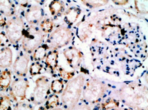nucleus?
Returning a JSON list of instances; mask_svg holds the SVG:
<instances>
[{"mask_svg":"<svg viewBox=\"0 0 148 110\" xmlns=\"http://www.w3.org/2000/svg\"><path fill=\"white\" fill-rule=\"evenodd\" d=\"M120 99L134 110H147V88L138 83H131L119 90Z\"/></svg>","mask_w":148,"mask_h":110,"instance_id":"1","label":"nucleus"},{"mask_svg":"<svg viewBox=\"0 0 148 110\" xmlns=\"http://www.w3.org/2000/svg\"><path fill=\"white\" fill-rule=\"evenodd\" d=\"M85 83L84 74L77 75L69 80L60 97V105L64 110H73L79 102Z\"/></svg>","mask_w":148,"mask_h":110,"instance_id":"2","label":"nucleus"},{"mask_svg":"<svg viewBox=\"0 0 148 110\" xmlns=\"http://www.w3.org/2000/svg\"><path fill=\"white\" fill-rule=\"evenodd\" d=\"M107 86L96 78H91L85 82L82 90L83 101L89 105H95L102 100L107 92Z\"/></svg>","mask_w":148,"mask_h":110,"instance_id":"3","label":"nucleus"},{"mask_svg":"<svg viewBox=\"0 0 148 110\" xmlns=\"http://www.w3.org/2000/svg\"><path fill=\"white\" fill-rule=\"evenodd\" d=\"M45 35L39 25H29L25 27L22 40V47L25 53L30 55L40 46Z\"/></svg>","mask_w":148,"mask_h":110,"instance_id":"4","label":"nucleus"},{"mask_svg":"<svg viewBox=\"0 0 148 110\" xmlns=\"http://www.w3.org/2000/svg\"><path fill=\"white\" fill-rule=\"evenodd\" d=\"M25 29V22L23 17L20 15H15L7 20L5 26V33L10 43L15 45L22 41Z\"/></svg>","mask_w":148,"mask_h":110,"instance_id":"5","label":"nucleus"},{"mask_svg":"<svg viewBox=\"0 0 148 110\" xmlns=\"http://www.w3.org/2000/svg\"><path fill=\"white\" fill-rule=\"evenodd\" d=\"M73 37V33L68 27L60 26L49 34L47 44L49 48L57 49L67 46Z\"/></svg>","mask_w":148,"mask_h":110,"instance_id":"6","label":"nucleus"},{"mask_svg":"<svg viewBox=\"0 0 148 110\" xmlns=\"http://www.w3.org/2000/svg\"><path fill=\"white\" fill-rule=\"evenodd\" d=\"M50 79L47 76H40L36 79L31 96V100L34 105H41L46 102L50 94Z\"/></svg>","mask_w":148,"mask_h":110,"instance_id":"7","label":"nucleus"},{"mask_svg":"<svg viewBox=\"0 0 148 110\" xmlns=\"http://www.w3.org/2000/svg\"><path fill=\"white\" fill-rule=\"evenodd\" d=\"M30 87V82L26 77H16L12 82L9 90L10 96L15 102L25 101L27 92Z\"/></svg>","mask_w":148,"mask_h":110,"instance_id":"8","label":"nucleus"},{"mask_svg":"<svg viewBox=\"0 0 148 110\" xmlns=\"http://www.w3.org/2000/svg\"><path fill=\"white\" fill-rule=\"evenodd\" d=\"M30 56L27 53L19 52L12 64L13 72L18 77H25L29 72Z\"/></svg>","mask_w":148,"mask_h":110,"instance_id":"9","label":"nucleus"},{"mask_svg":"<svg viewBox=\"0 0 148 110\" xmlns=\"http://www.w3.org/2000/svg\"><path fill=\"white\" fill-rule=\"evenodd\" d=\"M63 55L69 67L73 69L79 68L84 57L80 49L75 46H69L64 49L63 50Z\"/></svg>","mask_w":148,"mask_h":110,"instance_id":"10","label":"nucleus"},{"mask_svg":"<svg viewBox=\"0 0 148 110\" xmlns=\"http://www.w3.org/2000/svg\"><path fill=\"white\" fill-rule=\"evenodd\" d=\"M45 11L42 7L32 5L27 8L25 13V19L29 25H38L44 19Z\"/></svg>","mask_w":148,"mask_h":110,"instance_id":"11","label":"nucleus"},{"mask_svg":"<svg viewBox=\"0 0 148 110\" xmlns=\"http://www.w3.org/2000/svg\"><path fill=\"white\" fill-rule=\"evenodd\" d=\"M92 33V24L82 20L77 25V37L82 42H85Z\"/></svg>","mask_w":148,"mask_h":110,"instance_id":"12","label":"nucleus"},{"mask_svg":"<svg viewBox=\"0 0 148 110\" xmlns=\"http://www.w3.org/2000/svg\"><path fill=\"white\" fill-rule=\"evenodd\" d=\"M13 64V52L9 46L0 49V68L8 69Z\"/></svg>","mask_w":148,"mask_h":110,"instance_id":"13","label":"nucleus"},{"mask_svg":"<svg viewBox=\"0 0 148 110\" xmlns=\"http://www.w3.org/2000/svg\"><path fill=\"white\" fill-rule=\"evenodd\" d=\"M82 13V10L78 7H69L66 11H64V21L69 27L72 26L79 19Z\"/></svg>","mask_w":148,"mask_h":110,"instance_id":"14","label":"nucleus"},{"mask_svg":"<svg viewBox=\"0 0 148 110\" xmlns=\"http://www.w3.org/2000/svg\"><path fill=\"white\" fill-rule=\"evenodd\" d=\"M45 65L47 68L52 72H54L58 68L59 63V52L57 49H52L48 52L45 58Z\"/></svg>","mask_w":148,"mask_h":110,"instance_id":"15","label":"nucleus"},{"mask_svg":"<svg viewBox=\"0 0 148 110\" xmlns=\"http://www.w3.org/2000/svg\"><path fill=\"white\" fill-rule=\"evenodd\" d=\"M12 75L9 69H4L0 72V90L6 92L9 90L12 84Z\"/></svg>","mask_w":148,"mask_h":110,"instance_id":"16","label":"nucleus"},{"mask_svg":"<svg viewBox=\"0 0 148 110\" xmlns=\"http://www.w3.org/2000/svg\"><path fill=\"white\" fill-rule=\"evenodd\" d=\"M49 10L54 18L61 16L65 10V4L62 1H52L49 4Z\"/></svg>","mask_w":148,"mask_h":110,"instance_id":"17","label":"nucleus"},{"mask_svg":"<svg viewBox=\"0 0 148 110\" xmlns=\"http://www.w3.org/2000/svg\"><path fill=\"white\" fill-rule=\"evenodd\" d=\"M16 12V7L11 1H0V14L11 17Z\"/></svg>","mask_w":148,"mask_h":110,"instance_id":"18","label":"nucleus"},{"mask_svg":"<svg viewBox=\"0 0 148 110\" xmlns=\"http://www.w3.org/2000/svg\"><path fill=\"white\" fill-rule=\"evenodd\" d=\"M49 46L47 44H42L33 52L32 58L34 61H40L45 59L49 52Z\"/></svg>","mask_w":148,"mask_h":110,"instance_id":"19","label":"nucleus"},{"mask_svg":"<svg viewBox=\"0 0 148 110\" xmlns=\"http://www.w3.org/2000/svg\"><path fill=\"white\" fill-rule=\"evenodd\" d=\"M60 105V98L57 94H49L46 102H45V107L47 110H52L59 107Z\"/></svg>","mask_w":148,"mask_h":110,"instance_id":"20","label":"nucleus"},{"mask_svg":"<svg viewBox=\"0 0 148 110\" xmlns=\"http://www.w3.org/2000/svg\"><path fill=\"white\" fill-rule=\"evenodd\" d=\"M120 102L117 99H114V98H109V99L105 100L102 105H100L99 109L101 110H110L112 109H117L120 107Z\"/></svg>","mask_w":148,"mask_h":110,"instance_id":"21","label":"nucleus"},{"mask_svg":"<svg viewBox=\"0 0 148 110\" xmlns=\"http://www.w3.org/2000/svg\"><path fill=\"white\" fill-rule=\"evenodd\" d=\"M39 26L44 34H49L52 32L54 28L53 20L49 18H45V19H42Z\"/></svg>","mask_w":148,"mask_h":110,"instance_id":"22","label":"nucleus"},{"mask_svg":"<svg viewBox=\"0 0 148 110\" xmlns=\"http://www.w3.org/2000/svg\"><path fill=\"white\" fill-rule=\"evenodd\" d=\"M64 89V83L62 79H56L51 82L50 90L53 92V94H62Z\"/></svg>","mask_w":148,"mask_h":110,"instance_id":"23","label":"nucleus"},{"mask_svg":"<svg viewBox=\"0 0 148 110\" xmlns=\"http://www.w3.org/2000/svg\"><path fill=\"white\" fill-rule=\"evenodd\" d=\"M12 102L10 96H0V110H14Z\"/></svg>","mask_w":148,"mask_h":110,"instance_id":"24","label":"nucleus"},{"mask_svg":"<svg viewBox=\"0 0 148 110\" xmlns=\"http://www.w3.org/2000/svg\"><path fill=\"white\" fill-rule=\"evenodd\" d=\"M42 70H43V65L40 61H34L29 67V74L32 77L41 74L42 73Z\"/></svg>","mask_w":148,"mask_h":110,"instance_id":"25","label":"nucleus"},{"mask_svg":"<svg viewBox=\"0 0 148 110\" xmlns=\"http://www.w3.org/2000/svg\"><path fill=\"white\" fill-rule=\"evenodd\" d=\"M108 0H102V1H90V0H82V2L83 4L86 6V7H89L90 9H95L97 8V7H102V6H105V4H107L108 3Z\"/></svg>","mask_w":148,"mask_h":110,"instance_id":"26","label":"nucleus"},{"mask_svg":"<svg viewBox=\"0 0 148 110\" xmlns=\"http://www.w3.org/2000/svg\"><path fill=\"white\" fill-rule=\"evenodd\" d=\"M14 110H34L32 105L26 101L16 102L14 106Z\"/></svg>","mask_w":148,"mask_h":110,"instance_id":"27","label":"nucleus"},{"mask_svg":"<svg viewBox=\"0 0 148 110\" xmlns=\"http://www.w3.org/2000/svg\"><path fill=\"white\" fill-rule=\"evenodd\" d=\"M135 8L140 14L147 13V1H135Z\"/></svg>","mask_w":148,"mask_h":110,"instance_id":"28","label":"nucleus"},{"mask_svg":"<svg viewBox=\"0 0 148 110\" xmlns=\"http://www.w3.org/2000/svg\"><path fill=\"white\" fill-rule=\"evenodd\" d=\"M59 75L66 80H70L72 78L75 77V72L66 71L62 67H59Z\"/></svg>","mask_w":148,"mask_h":110,"instance_id":"29","label":"nucleus"},{"mask_svg":"<svg viewBox=\"0 0 148 110\" xmlns=\"http://www.w3.org/2000/svg\"><path fill=\"white\" fill-rule=\"evenodd\" d=\"M9 43H10V41L6 33L4 31H1L0 32V46L4 47V46H7Z\"/></svg>","mask_w":148,"mask_h":110,"instance_id":"30","label":"nucleus"},{"mask_svg":"<svg viewBox=\"0 0 148 110\" xmlns=\"http://www.w3.org/2000/svg\"><path fill=\"white\" fill-rule=\"evenodd\" d=\"M73 110H92V108L89 104L82 101V102H79Z\"/></svg>","mask_w":148,"mask_h":110,"instance_id":"31","label":"nucleus"},{"mask_svg":"<svg viewBox=\"0 0 148 110\" xmlns=\"http://www.w3.org/2000/svg\"><path fill=\"white\" fill-rule=\"evenodd\" d=\"M7 18L4 15L0 14V27H4L7 25Z\"/></svg>","mask_w":148,"mask_h":110,"instance_id":"32","label":"nucleus"},{"mask_svg":"<svg viewBox=\"0 0 148 110\" xmlns=\"http://www.w3.org/2000/svg\"><path fill=\"white\" fill-rule=\"evenodd\" d=\"M114 4H118V5H125V4H127L129 2V1H127V0H124V1H121V0H116V1H112Z\"/></svg>","mask_w":148,"mask_h":110,"instance_id":"33","label":"nucleus"},{"mask_svg":"<svg viewBox=\"0 0 148 110\" xmlns=\"http://www.w3.org/2000/svg\"><path fill=\"white\" fill-rule=\"evenodd\" d=\"M38 110H47L45 109V107L44 106H40V107L38 108Z\"/></svg>","mask_w":148,"mask_h":110,"instance_id":"34","label":"nucleus"},{"mask_svg":"<svg viewBox=\"0 0 148 110\" xmlns=\"http://www.w3.org/2000/svg\"><path fill=\"white\" fill-rule=\"evenodd\" d=\"M110 110H134V109H119V108H117V109H110Z\"/></svg>","mask_w":148,"mask_h":110,"instance_id":"35","label":"nucleus"},{"mask_svg":"<svg viewBox=\"0 0 148 110\" xmlns=\"http://www.w3.org/2000/svg\"><path fill=\"white\" fill-rule=\"evenodd\" d=\"M52 110H64L62 109V108H59V107H57V108H56V109H52Z\"/></svg>","mask_w":148,"mask_h":110,"instance_id":"36","label":"nucleus"}]
</instances>
